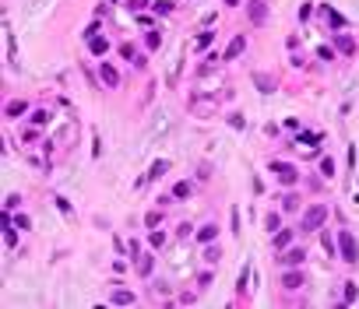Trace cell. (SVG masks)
Instances as JSON below:
<instances>
[{
    "mask_svg": "<svg viewBox=\"0 0 359 309\" xmlns=\"http://www.w3.org/2000/svg\"><path fill=\"white\" fill-rule=\"evenodd\" d=\"M338 253H342L345 263H359V243H356V236H352L349 228L338 232Z\"/></svg>",
    "mask_w": 359,
    "mask_h": 309,
    "instance_id": "1",
    "label": "cell"
},
{
    "mask_svg": "<svg viewBox=\"0 0 359 309\" xmlns=\"http://www.w3.org/2000/svg\"><path fill=\"white\" fill-rule=\"evenodd\" d=\"M324 218H328V207H324V204H310L306 214H303V232H317V228L324 225Z\"/></svg>",
    "mask_w": 359,
    "mask_h": 309,
    "instance_id": "2",
    "label": "cell"
},
{
    "mask_svg": "<svg viewBox=\"0 0 359 309\" xmlns=\"http://www.w3.org/2000/svg\"><path fill=\"white\" fill-rule=\"evenodd\" d=\"M271 172L278 176V183H286V186H292V183L299 179L296 165H286V162H271Z\"/></svg>",
    "mask_w": 359,
    "mask_h": 309,
    "instance_id": "3",
    "label": "cell"
},
{
    "mask_svg": "<svg viewBox=\"0 0 359 309\" xmlns=\"http://www.w3.org/2000/svg\"><path fill=\"white\" fill-rule=\"evenodd\" d=\"M303 260H306V250H299V246H292V250L286 246L282 257H278V263H282V267H299Z\"/></svg>",
    "mask_w": 359,
    "mask_h": 309,
    "instance_id": "4",
    "label": "cell"
},
{
    "mask_svg": "<svg viewBox=\"0 0 359 309\" xmlns=\"http://www.w3.org/2000/svg\"><path fill=\"white\" fill-rule=\"evenodd\" d=\"M99 77H102V85H106V88H120V70H116L113 63H106V60H102Z\"/></svg>",
    "mask_w": 359,
    "mask_h": 309,
    "instance_id": "5",
    "label": "cell"
},
{
    "mask_svg": "<svg viewBox=\"0 0 359 309\" xmlns=\"http://www.w3.org/2000/svg\"><path fill=\"white\" fill-rule=\"evenodd\" d=\"M282 285H286L289 292H296V288H303V285H306V274L292 267V270H286V274H282Z\"/></svg>",
    "mask_w": 359,
    "mask_h": 309,
    "instance_id": "6",
    "label": "cell"
},
{
    "mask_svg": "<svg viewBox=\"0 0 359 309\" xmlns=\"http://www.w3.org/2000/svg\"><path fill=\"white\" fill-rule=\"evenodd\" d=\"M292 236H296V232H292V228H286V232H275V239H271V246H275L278 253H282V250H286V246L292 243Z\"/></svg>",
    "mask_w": 359,
    "mask_h": 309,
    "instance_id": "7",
    "label": "cell"
},
{
    "mask_svg": "<svg viewBox=\"0 0 359 309\" xmlns=\"http://www.w3.org/2000/svg\"><path fill=\"white\" fill-rule=\"evenodd\" d=\"M268 18V7H264V0H250V21L254 25H261Z\"/></svg>",
    "mask_w": 359,
    "mask_h": 309,
    "instance_id": "8",
    "label": "cell"
},
{
    "mask_svg": "<svg viewBox=\"0 0 359 309\" xmlns=\"http://www.w3.org/2000/svg\"><path fill=\"white\" fill-rule=\"evenodd\" d=\"M243 46H247V39H243V35H236L232 43H229V50H225V60H236L239 53H243Z\"/></svg>",
    "mask_w": 359,
    "mask_h": 309,
    "instance_id": "9",
    "label": "cell"
},
{
    "mask_svg": "<svg viewBox=\"0 0 359 309\" xmlns=\"http://www.w3.org/2000/svg\"><path fill=\"white\" fill-rule=\"evenodd\" d=\"M109 302H113V306H131V302H134V292H127V288H116Z\"/></svg>",
    "mask_w": 359,
    "mask_h": 309,
    "instance_id": "10",
    "label": "cell"
},
{
    "mask_svg": "<svg viewBox=\"0 0 359 309\" xmlns=\"http://www.w3.org/2000/svg\"><path fill=\"white\" fill-rule=\"evenodd\" d=\"M25 109H28V102L18 99V102H7V105H4V116H11V120H14V116H21Z\"/></svg>",
    "mask_w": 359,
    "mask_h": 309,
    "instance_id": "11",
    "label": "cell"
},
{
    "mask_svg": "<svg viewBox=\"0 0 359 309\" xmlns=\"http://www.w3.org/2000/svg\"><path fill=\"white\" fill-rule=\"evenodd\" d=\"M166 169H169V162H166V158H158V162H151V169H148V176H144V179H158Z\"/></svg>",
    "mask_w": 359,
    "mask_h": 309,
    "instance_id": "12",
    "label": "cell"
},
{
    "mask_svg": "<svg viewBox=\"0 0 359 309\" xmlns=\"http://www.w3.org/2000/svg\"><path fill=\"white\" fill-rule=\"evenodd\" d=\"M151 263H155V260H151V253H138V274H144V278H148Z\"/></svg>",
    "mask_w": 359,
    "mask_h": 309,
    "instance_id": "13",
    "label": "cell"
},
{
    "mask_svg": "<svg viewBox=\"0 0 359 309\" xmlns=\"http://www.w3.org/2000/svg\"><path fill=\"white\" fill-rule=\"evenodd\" d=\"M106 46H109V43H106L102 35H88V50H92V53H106Z\"/></svg>",
    "mask_w": 359,
    "mask_h": 309,
    "instance_id": "14",
    "label": "cell"
},
{
    "mask_svg": "<svg viewBox=\"0 0 359 309\" xmlns=\"http://www.w3.org/2000/svg\"><path fill=\"white\" fill-rule=\"evenodd\" d=\"M335 46H338V50H342L345 56H349V53L356 50V43H352V39H349V35H335Z\"/></svg>",
    "mask_w": 359,
    "mask_h": 309,
    "instance_id": "15",
    "label": "cell"
},
{
    "mask_svg": "<svg viewBox=\"0 0 359 309\" xmlns=\"http://www.w3.org/2000/svg\"><path fill=\"white\" fill-rule=\"evenodd\" d=\"M299 144H306V148H317V144H321V134H310V130H303V134H299Z\"/></svg>",
    "mask_w": 359,
    "mask_h": 309,
    "instance_id": "16",
    "label": "cell"
},
{
    "mask_svg": "<svg viewBox=\"0 0 359 309\" xmlns=\"http://www.w3.org/2000/svg\"><path fill=\"white\" fill-rule=\"evenodd\" d=\"M282 211H299V197L296 193H286L282 197Z\"/></svg>",
    "mask_w": 359,
    "mask_h": 309,
    "instance_id": "17",
    "label": "cell"
},
{
    "mask_svg": "<svg viewBox=\"0 0 359 309\" xmlns=\"http://www.w3.org/2000/svg\"><path fill=\"white\" fill-rule=\"evenodd\" d=\"M215 236H218V228H215V225H205L201 232H197V239H201V243H212Z\"/></svg>",
    "mask_w": 359,
    "mask_h": 309,
    "instance_id": "18",
    "label": "cell"
},
{
    "mask_svg": "<svg viewBox=\"0 0 359 309\" xmlns=\"http://www.w3.org/2000/svg\"><path fill=\"white\" fill-rule=\"evenodd\" d=\"M254 81H257V88H261V92H275V88H271L275 81H271V77H268V74H264V77L257 74V77H254Z\"/></svg>",
    "mask_w": 359,
    "mask_h": 309,
    "instance_id": "19",
    "label": "cell"
},
{
    "mask_svg": "<svg viewBox=\"0 0 359 309\" xmlns=\"http://www.w3.org/2000/svg\"><path fill=\"white\" fill-rule=\"evenodd\" d=\"M264 225H268V232H278V225H282V218H278V214L271 211V214L264 218Z\"/></svg>",
    "mask_w": 359,
    "mask_h": 309,
    "instance_id": "20",
    "label": "cell"
},
{
    "mask_svg": "<svg viewBox=\"0 0 359 309\" xmlns=\"http://www.w3.org/2000/svg\"><path fill=\"white\" fill-rule=\"evenodd\" d=\"M321 176H324V179H331V176H335V162H331V158H324V162H321Z\"/></svg>",
    "mask_w": 359,
    "mask_h": 309,
    "instance_id": "21",
    "label": "cell"
},
{
    "mask_svg": "<svg viewBox=\"0 0 359 309\" xmlns=\"http://www.w3.org/2000/svg\"><path fill=\"white\" fill-rule=\"evenodd\" d=\"M46 120H50V112H46V109H35V112H32V123H39V127H43Z\"/></svg>",
    "mask_w": 359,
    "mask_h": 309,
    "instance_id": "22",
    "label": "cell"
},
{
    "mask_svg": "<svg viewBox=\"0 0 359 309\" xmlns=\"http://www.w3.org/2000/svg\"><path fill=\"white\" fill-rule=\"evenodd\" d=\"M212 39H215V32H205V35H197V43H194V46H197V50H205Z\"/></svg>",
    "mask_w": 359,
    "mask_h": 309,
    "instance_id": "23",
    "label": "cell"
},
{
    "mask_svg": "<svg viewBox=\"0 0 359 309\" xmlns=\"http://www.w3.org/2000/svg\"><path fill=\"white\" fill-rule=\"evenodd\" d=\"M345 302H356V285L345 281Z\"/></svg>",
    "mask_w": 359,
    "mask_h": 309,
    "instance_id": "24",
    "label": "cell"
},
{
    "mask_svg": "<svg viewBox=\"0 0 359 309\" xmlns=\"http://www.w3.org/2000/svg\"><path fill=\"white\" fill-rule=\"evenodd\" d=\"M173 193H176V197H187V193H190V183H176Z\"/></svg>",
    "mask_w": 359,
    "mask_h": 309,
    "instance_id": "25",
    "label": "cell"
},
{
    "mask_svg": "<svg viewBox=\"0 0 359 309\" xmlns=\"http://www.w3.org/2000/svg\"><path fill=\"white\" fill-rule=\"evenodd\" d=\"M166 243V232H151V246H162Z\"/></svg>",
    "mask_w": 359,
    "mask_h": 309,
    "instance_id": "26",
    "label": "cell"
},
{
    "mask_svg": "<svg viewBox=\"0 0 359 309\" xmlns=\"http://www.w3.org/2000/svg\"><path fill=\"white\" fill-rule=\"evenodd\" d=\"M229 127H236V130H239V127H243V116L232 112V116H229Z\"/></svg>",
    "mask_w": 359,
    "mask_h": 309,
    "instance_id": "27",
    "label": "cell"
},
{
    "mask_svg": "<svg viewBox=\"0 0 359 309\" xmlns=\"http://www.w3.org/2000/svg\"><path fill=\"white\" fill-rule=\"evenodd\" d=\"M14 225H18V228H32V221H28V214H18V218H14Z\"/></svg>",
    "mask_w": 359,
    "mask_h": 309,
    "instance_id": "28",
    "label": "cell"
},
{
    "mask_svg": "<svg viewBox=\"0 0 359 309\" xmlns=\"http://www.w3.org/2000/svg\"><path fill=\"white\" fill-rule=\"evenodd\" d=\"M57 211H64V214H71V204H67L64 197H57Z\"/></svg>",
    "mask_w": 359,
    "mask_h": 309,
    "instance_id": "29",
    "label": "cell"
},
{
    "mask_svg": "<svg viewBox=\"0 0 359 309\" xmlns=\"http://www.w3.org/2000/svg\"><path fill=\"white\" fill-rule=\"evenodd\" d=\"M218 257H222V253H218V250H215V246H212V250H208V253H205V260H208V263H215V260H218Z\"/></svg>",
    "mask_w": 359,
    "mask_h": 309,
    "instance_id": "30",
    "label": "cell"
},
{
    "mask_svg": "<svg viewBox=\"0 0 359 309\" xmlns=\"http://www.w3.org/2000/svg\"><path fill=\"white\" fill-rule=\"evenodd\" d=\"M225 4H229V7H236V4H239V0H225Z\"/></svg>",
    "mask_w": 359,
    "mask_h": 309,
    "instance_id": "31",
    "label": "cell"
}]
</instances>
